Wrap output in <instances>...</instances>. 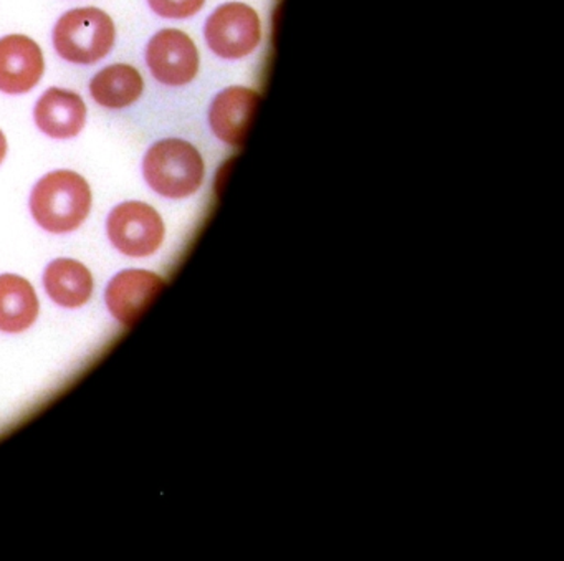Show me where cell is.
<instances>
[{
    "instance_id": "1",
    "label": "cell",
    "mask_w": 564,
    "mask_h": 561,
    "mask_svg": "<svg viewBox=\"0 0 564 561\" xmlns=\"http://www.w3.org/2000/svg\"><path fill=\"white\" fill-rule=\"evenodd\" d=\"M29 209L42 230L65 236L87 223L94 209V191L77 171H51L32 187Z\"/></svg>"
},
{
    "instance_id": "2",
    "label": "cell",
    "mask_w": 564,
    "mask_h": 561,
    "mask_svg": "<svg viewBox=\"0 0 564 561\" xmlns=\"http://www.w3.org/2000/svg\"><path fill=\"white\" fill-rule=\"evenodd\" d=\"M143 177L148 187L164 199H189L203 187L206 161L191 141L163 138L144 153Z\"/></svg>"
},
{
    "instance_id": "3",
    "label": "cell",
    "mask_w": 564,
    "mask_h": 561,
    "mask_svg": "<svg viewBox=\"0 0 564 561\" xmlns=\"http://www.w3.org/2000/svg\"><path fill=\"white\" fill-rule=\"evenodd\" d=\"M52 44L62 61L88 67L111 54L117 44V25L104 9H72L55 24Z\"/></svg>"
},
{
    "instance_id": "4",
    "label": "cell",
    "mask_w": 564,
    "mask_h": 561,
    "mask_svg": "<svg viewBox=\"0 0 564 561\" xmlns=\"http://www.w3.org/2000/svg\"><path fill=\"white\" fill-rule=\"evenodd\" d=\"M111 246L130 259H148L160 252L166 239V224L156 207L144 201H123L107 217Z\"/></svg>"
},
{
    "instance_id": "5",
    "label": "cell",
    "mask_w": 564,
    "mask_h": 561,
    "mask_svg": "<svg viewBox=\"0 0 564 561\" xmlns=\"http://www.w3.org/2000/svg\"><path fill=\"white\" fill-rule=\"evenodd\" d=\"M204 39L216 57L243 61L262 44V19L246 2H226L207 18Z\"/></svg>"
},
{
    "instance_id": "6",
    "label": "cell",
    "mask_w": 564,
    "mask_h": 561,
    "mask_svg": "<svg viewBox=\"0 0 564 561\" xmlns=\"http://www.w3.org/2000/svg\"><path fill=\"white\" fill-rule=\"evenodd\" d=\"M147 65L158 84L186 87L200 72V52L196 42L181 29H161L148 42Z\"/></svg>"
},
{
    "instance_id": "7",
    "label": "cell",
    "mask_w": 564,
    "mask_h": 561,
    "mask_svg": "<svg viewBox=\"0 0 564 561\" xmlns=\"http://www.w3.org/2000/svg\"><path fill=\"white\" fill-rule=\"evenodd\" d=\"M166 287L160 273L148 269H124L115 273L105 289V305L120 325L133 326Z\"/></svg>"
},
{
    "instance_id": "8",
    "label": "cell",
    "mask_w": 564,
    "mask_h": 561,
    "mask_svg": "<svg viewBox=\"0 0 564 561\" xmlns=\"http://www.w3.org/2000/svg\"><path fill=\"white\" fill-rule=\"evenodd\" d=\"M262 95L243 85L224 88L209 107V127L214 137L230 148H242L256 120Z\"/></svg>"
},
{
    "instance_id": "9",
    "label": "cell",
    "mask_w": 564,
    "mask_h": 561,
    "mask_svg": "<svg viewBox=\"0 0 564 561\" xmlns=\"http://www.w3.org/2000/svg\"><path fill=\"white\" fill-rule=\"evenodd\" d=\"M45 75L41 45L24 34L0 39V94L19 97L31 94Z\"/></svg>"
},
{
    "instance_id": "10",
    "label": "cell",
    "mask_w": 564,
    "mask_h": 561,
    "mask_svg": "<svg viewBox=\"0 0 564 561\" xmlns=\"http://www.w3.org/2000/svg\"><path fill=\"white\" fill-rule=\"evenodd\" d=\"M88 108L77 91L52 87L42 94L34 107L39 130L52 140H72L84 131Z\"/></svg>"
},
{
    "instance_id": "11",
    "label": "cell",
    "mask_w": 564,
    "mask_h": 561,
    "mask_svg": "<svg viewBox=\"0 0 564 561\" xmlns=\"http://www.w3.org/2000/svg\"><path fill=\"white\" fill-rule=\"evenodd\" d=\"M48 299L65 310L84 309L95 293V277L84 262L58 257L45 267L42 276Z\"/></svg>"
},
{
    "instance_id": "12",
    "label": "cell",
    "mask_w": 564,
    "mask_h": 561,
    "mask_svg": "<svg viewBox=\"0 0 564 561\" xmlns=\"http://www.w3.org/2000/svg\"><path fill=\"white\" fill-rule=\"evenodd\" d=\"M39 316L41 299L31 280L19 273H0V333L22 335Z\"/></svg>"
},
{
    "instance_id": "13",
    "label": "cell",
    "mask_w": 564,
    "mask_h": 561,
    "mask_svg": "<svg viewBox=\"0 0 564 561\" xmlns=\"http://www.w3.org/2000/svg\"><path fill=\"white\" fill-rule=\"evenodd\" d=\"M90 97L105 110H124L133 107L144 94V78L130 64H111L91 77Z\"/></svg>"
},
{
    "instance_id": "14",
    "label": "cell",
    "mask_w": 564,
    "mask_h": 561,
    "mask_svg": "<svg viewBox=\"0 0 564 561\" xmlns=\"http://www.w3.org/2000/svg\"><path fill=\"white\" fill-rule=\"evenodd\" d=\"M151 11L167 21H186L203 11L206 0H148Z\"/></svg>"
},
{
    "instance_id": "15",
    "label": "cell",
    "mask_w": 564,
    "mask_h": 561,
    "mask_svg": "<svg viewBox=\"0 0 564 561\" xmlns=\"http://www.w3.org/2000/svg\"><path fill=\"white\" fill-rule=\"evenodd\" d=\"M9 143L8 138H6L4 131L0 128V166L4 164L6 158H8Z\"/></svg>"
}]
</instances>
